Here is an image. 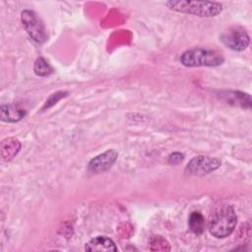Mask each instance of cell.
<instances>
[{"label": "cell", "instance_id": "5bb4252c", "mask_svg": "<svg viewBox=\"0 0 252 252\" xmlns=\"http://www.w3.org/2000/svg\"><path fill=\"white\" fill-rule=\"evenodd\" d=\"M151 250H153V251H168V250H170V246L164 238L158 235V236H155L151 241Z\"/></svg>", "mask_w": 252, "mask_h": 252}, {"label": "cell", "instance_id": "2e32d148", "mask_svg": "<svg viewBox=\"0 0 252 252\" xmlns=\"http://www.w3.org/2000/svg\"><path fill=\"white\" fill-rule=\"evenodd\" d=\"M183 158H184V156L181 153L175 152V153H172L169 155L167 161L170 164H177V163L181 162L183 160Z\"/></svg>", "mask_w": 252, "mask_h": 252}, {"label": "cell", "instance_id": "5b68a950", "mask_svg": "<svg viewBox=\"0 0 252 252\" xmlns=\"http://www.w3.org/2000/svg\"><path fill=\"white\" fill-rule=\"evenodd\" d=\"M220 41L229 49L234 51H242L246 49L250 43V37L242 27H230L224 31L220 36Z\"/></svg>", "mask_w": 252, "mask_h": 252}, {"label": "cell", "instance_id": "8fae6325", "mask_svg": "<svg viewBox=\"0 0 252 252\" xmlns=\"http://www.w3.org/2000/svg\"><path fill=\"white\" fill-rule=\"evenodd\" d=\"M21 149V143L16 138H6L1 142V157L4 161L13 159Z\"/></svg>", "mask_w": 252, "mask_h": 252}, {"label": "cell", "instance_id": "30bf717a", "mask_svg": "<svg viewBox=\"0 0 252 252\" xmlns=\"http://www.w3.org/2000/svg\"><path fill=\"white\" fill-rule=\"evenodd\" d=\"M1 120L5 122L20 121L26 115V110L17 104H4L0 108Z\"/></svg>", "mask_w": 252, "mask_h": 252}, {"label": "cell", "instance_id": "8992f818", "mask_svg": "<svg viewBox=\"0 0 252 252\" xmlns=\"http://www.w3.org/2000/svg\"><path fill=\"white\" fill-rule=\"evenodd\" d=\"M221 164V161L218 158H212L208 156L194 157L186 165L185 173L188 175H205L216 169Z\"/></svg>", "mask_w": 252, "mask_h": 252}, {"label": "cell", "instance_id": "52a82bcc", "mask_svg": "<svg viewBox=\"0 0 252 252\" xmlns=\"http://www.w3.org/2000/svg\"><path fill=\"white\" fill-rule=\"evenodd\" d=\"M117 158H118V153L115 150L113 149L107 150L106 152L94 157L90 160L88 164L89 171L95 174L102 173L108 170L113 165Z\"/></svg>", "mask_w": 252, "mask_h": 252}, {"label": "cell", "instance_id": "7a4b0ae2", "mask_svg": "<svg viewBox=\"0 0 252 252\" xmlns=\"http://www.w3.org/2000/svg\"><path fill=\"white\" fill-rule=\"evenodd\" d=\"M224 61L223 55L215 49L196 47L184 51L180 56V62L186 67H216Z\"/></svg>", "mask_w": 252, "mask_h": 252}, {"label": "cell", "instance_id": "9a60e30c", "mask_svg": "<svg viewBox=\"0 0 252 252\" xmlns=\"http://www.w3.org/2000/svg\"><path fill=\"white\" fill-rule=\"evenodd\" d=\"M66 95V93H63V92H58V93H55V94H52L51 96L49 97L48 100H46V104L44 106L45 107H50L51 105H53L54 103H56L59 99H61L63 96Z\"/></svg>", "mask_w": 252, "mask_h": 252}, {"label": "cell", "instance_id": "9c48e42d", "mask_svg": "<svg viewBox=\"0 0 252 252\" xmlns=\"http://www.w3.org/2000/svg\"><path fill=\"white\" fill-rule=\"evenodd\" d=\"M85 250L94 252V251H105V252H111V251H117V247L113 240L106 236H96L93 239H91L89 242L85 245Z\"/></svg>", "mask_w": 252, "mask_h": 252}, {"label": "cell", "instance_id": "3957f363", "mask_svg": "<svg viewBox=\"0 0 252 252\" xmlns=\"http://www.w3.org/2000/svg\"><path fill=\"white\" fill-rule=\"evenodd\" d=\"M236 222L237 217L234 209L226 205L213 215L209 222V231L217 238H225L233 232Z\"/></svg>", "mask_w": 252, "mask_h": 252}, {"label": "cell", "instance_id": "7c38bea8", "mask_svg": "<svg viewBox=\"0 0 252 252\" xmlns=\"http://www.w3.org/2000/svg\"><path fill=\"white\" fill-rule=\"evenodd\" d=\"M188 225L193 233L202 234L205 230V218L200 212H192L188 219Z\"/></svg>", "mask_w": 252, "mask_h": 252}, {"label": "cell", "instance_id": "6da1fadb", "mask_svg": "<svg viewBox=\"0 0 252 252\" xmlns=\"http://www.w3.org/2000/svg\"><path fill=\"white\" fill-rule=\"evenodd\" d=\"M165 5L173 11L199 17H216L222 11V5L210 1H166Z\"/></svg>", "mask_w": 252, "mask_h": 252}, {"label": "cell", "instance_id": "4fadbf2b", "mask_svg": "<svg viewBox=\"0 0 252 252\" xmlns=\"http://www.w3.org/2000/svg\"><path fill=\"white\" fill-rule=\"evenodd\" d=\"M33 71L37 76L46 77L53 73V68L51 65L42 57H38L33 65Z\"/></svg>", "mask_w": 252, "mask_h": 252}, {"label": "cell", "instance_id": "277c9868", "mask_svg": "<svg viewBox=\"0 0 252 252\" xmlns=\"http://www.w3.org/2000/svg\"><path fill=\"white\" fill-rule=\"evenodd\" d=\"M21 21L30 37L37 43H43L47 39L45 27L38 16L32 10H24L21 13Z\"/></svg>", "mask_w": 252, "mask_h": 252}, {"label": "cell", "instance_id": "ba28073f", "mask_svg": "<svg viewBox=\"0 0 252 252\" xmlns=\"http://www.w3.org/2000/svg\"><path fill=\"white\" fill-rule=\"evenodd\" d=\"M220 97L224 102L242 108L251 107V96L249 94L238 91H224L220 93Z\"/></svg>", "mask_w": 252, "mask_h": 252}]
</instances>
